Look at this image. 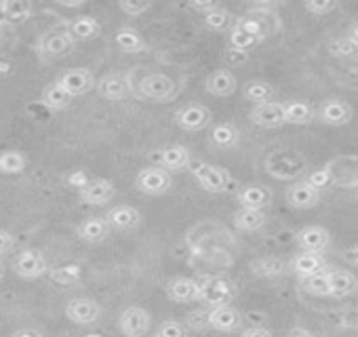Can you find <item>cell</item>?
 Here are the masks:
<instances>
[{
  "label": "cell",
  "instance_id": "obj_1",
  "mask_svg": "<svg viewBox=\"0 0 358 337\" xmlns=\"http://www.w3.org/2000/svg\"><path fill=\"white\" fill-rule=\"evenodd\" d=\"M322 168L327 171V175H329L333 186L358 188V156L356 154L333 156Z\"/></svg>",
  "mask_w": 358,
  "mask_h": 337
},
{
  "label": "cell",
  "instance_id": "obj_2",
  "mask_svg": "<svg viewBox=\"0 0 358 337\" xmlns=\"http://www.w3.org/2000/svg\"><path fill=\"white\" fill-rule=\"evenodd\" d=\"M74 45H76V41L70 36L68 28H53L38 38L36 51L41 53L43 59L51 62V59L68 57L74 51Z\"/></svg>",
  "mask_w": 358,
  "mask_h": 337
},
{
  "label": "cell",
  "instance_id": "obj_3",
  "mask_svg": "<svg viewBox=\"0 0 358 337\" xmlns=\"http://www.w3.org/2000/svg\"><path fill=\"white\" fill-rule=\"evenodd\" d=\"M190 171L194 175V180L211 194H226L232 186V178L226 168L217 166V164H209V162H194L190 166Z\"/></svg>",
  "mask_w": 358,
  "mask_h": 337
},
{
  "label": "cell",
  "instance_id": "obj_4",
  "mask_svg": "<svg viewBox=\"0 0 358 337\" xmlns=\"http://www.w3.org/2000/svg\"><path fill=\"white\" fill-rule=\"evenodd\" d=\"M171 173L162 166H145L135 178V188L148 196H162L171 190Z\"/></svg>",
  "mask_w": 358,
  "mask_h": 337
},
{
  "label": "cell",
  "instance_id": "obj_5",
  "mask_svg": "<svg viewBox=\"0 0 358 337\" xmlns=\"http://www.w3.org/2000/svg\"><path fill=\"white\" fill-rule=\"evenodd\" d=\"M175 91H177L175 80L166 74H160V72L148 74L145 78L139 80V95L143 99L154 101V103H164V101L173 99Z\"/></svg>",
  "mask_w": 358,
  "mask_h": 337
},
{
  "label": "cell",
  "instance_id": "obj_6",
  "mask_svg": "<svg viewBox=\"0 0 358 337\" xmlns=\"http://www.w3.org/2000/svg\"><path fill=\"white\" fill-rule=\"evenodd\" d=\"M13 272L24 278V280H36L41 278L43 274L49 272V266H47V257L43 251L38 249H26L22 253H17L13 257V264H11Z\"/></svg>",
  "mask_w": 358,
  "mask_h": 337
},
{
  "label": "cell",
  "instance_id": "obj_7",
  "mask_svg": "<svg viewBox=\"0 0 358 337\" xmlns=\"http://www.w3.org/2000/svg\"><path fill=\"white\" fill-rule=\"evenodd\" d=\"M211 122V110L203 103H188L175 112V124L182 131H203Z\"/></svg>",
  "mask_w": 358,
  "mask_h": 337
},
{
  "label": "cell",
  "instance_id": "obj_8",
  "mask_svg": "<svg viewBox=\"0 0 358 337\" xmlns=\"http://www.w3.org/2000/svg\"><path fill=\"white\" fill-rule=\"evenodd\" d=\"M234 297V291L230 287V282L222 280V278H205L201 280V295L199 301H203L209 308H217V306H228Z\"/></svg>",
  "mask_w": 358,
  "mask_h": 337
},
{
  "label": "cell",
  "instance_id": "obj_9",
  "mask_svg": "<svg viewBox=\"0 0 358 337\" xmlns=\"http://www.w3.org/2000/svg\"><path fill=\"white\" fill-rule=\"evenodd\" d=\"M118 327L124 337H143L152 327V318H150L148 310H143L139 306H131L120 314Z\"/></svg>",
  "mask_w": 358,
  "mask_h": 337
},
{
  "label": "cell",
  "instance_id": "obj_10",
  "mask_svg": "<svg viewBox=\"0 0 358 337\" xmlns=\"http://www.w3.org/2000/svg\"><path fill=\"white\" fill-rule=\"evenodd\" d=\"M57 83L62 85V89L66 93H70L72 97H78V95H85L89 91H93L97 87L95 83V76L91 74V70L87 68H76V70H68L64 72Z\"/></svg>",
  "mask_w": 358,
  "mask_h": 337
},
{
  "label": "cell",
  "instance_id": "obj_11",
  "mask_svg": "<svg viewBox=\"0 0 358 337\" xmlns=\"http://www.w3.org/2000/svg\"><path fill=\"white\" fill-rule=\"evenodd\" d=\"M249 120L262 129H278L285 122V103L278 101H268V103H259L253 106V110L249 112Z\"/></svg>",
  "mask_w": 358,
  "mask_h": 337
},
{
  "label": "cell",
  "instance_id": "obj_12",
  "mask_svg": "<svg viewBox=\"0 0 358 337\" xmlns=\"http://www.w3.org/2000/svg\"><path fill=\"white\" fill-rule=\"evenodd\" d=\"M154 158H156L158 166L166 168L169 173L171 171H182V168L190 166V162H192L190 150L186 145H182V143H175V145H166L162 150H156Z\"/></svg>",
  "mask_w": 358,
  "mask_h": 337
},
{
  "label": "cell",
  "instance_id": "obj_13",
  "mask_svg": "<svg viewBox=\"0 0 358 337\" xmlns=\"http://www.w3.org/2000/svg\"><path fill=\"white\" fill-rule=\"evenodd\" d=\"M101 314V306L91 297H74L66 306V316L76 324H93Z\"/></svg>",
  "mask_w": 358,
  "mask_h": 337
},
{
  "label": "cell",
  "instance_id": "obj_14",
  "mask_svg": "<svg viewBox=\"0 0 358 337\" xmlns=\"http://www.w3.org/2000/svg\"><path fill=\"white\" fill-rule=\"evenodd\" d=\"M324 124L329 127H343L352 120L354 116V110L348 101L343 99H327L320 103L318 108V114H316Z\"/></svg>",
  "mask_w": 358,
  "mask_h": 337
},
{
  "label": "cell",
  "instance_id": "obj_15",
  "mask_svg": "<svg viewBox=\"0 0 358 337\" xmlns=\"http://www.w3.org/2000/svg\"><path fill=\"white\" fill-rule=\"evenodd\" d=\"M320 201V190L314 188L310 182H295L287 190V203L293 209H312Z\"/></svg>",
  "mask_w": 358,
  "mask_h": 337
},
{
  "label": "cell",
  "instance_id": "obj_16",
  "mask_svg": "<svg viewBox=\"0 0 358 337\" xmlns=\"http://www.w3.org/2000/svg\"><path fill=\"white\" fill-rule=\"evenodd\" d=\"M297 245L306 253H322L331 245V234L322 226H308L297 232Z\"/></svg>",
  "mask_w": 358,
  "mask_h": 337
},
{
  "label": "cell",
  "instance_id": "obj_17",
  "mask_svg": "<svg viewBox=\"0 0 358 337\" xmlns=\"http://www.w3.org/2000/svg\"><path fill=\"white\" fill-rule=\"evenodd\" d=\"M95 89H97L99 97L110 99V101H120L131 93V83L122 74H108V76L97 80Z\"/></svg>",
  "mask_w": 358,
  "mask_h": 337
},
{
  "label": "cell",
  "instance_id": "obj_18",
  "mask_svg": "<svg viewBox=\"0 0 358 337\" xmlns=\"http://www.w3.org/2000/svg\"><path fill=\"white\" fill-rule=\"evenodd\" d=\"M116 188L110 180H91L83 190H78V196L85 205H106L114 199Z\"/></svg>",
  "mask_w": 358,
  "mask_h": 337
},
{
  "label": "cell",
  "instance_id": "obj_19",
  "mask_svg": "<svg viewBox=\"0 0 358 337\" xmlns=\"http://www.w3.org/2000/svg\"><path fill=\"white\" fill-rule=\"evenodd\" d=\"M238 203L243 209H257L264 211L270 203H272V190L262 186V184H249L243 186L236 194Z\"/></svg>",
  "mask_w": 358,
  "mask_h": 337
},
{
  "label": "cell",
  "instance_id": "obj_20",
  "mask_svg": "<svg viewBox=\"0 0 358 337\" xmlns=\"http://www.w3.org/2000/svg\"><path fill=\"white\" fill-rule=\"evenodd\" d=\"M241 324H243V314L236 308H232L230 303L211 308V312H209V327L215 331L230 333V331H236Z\"/></svg>",
  "mask_w": 358,
  "mask_h": 337
},
{
  "label": "cell",
  "instance_id": "obj_21",
  "mask_svg": "<svg viewBox=\"0 0 358 337\" xmlns=\"http://www.w3.org/2000/svg\"><path fill=\"white\" fill-rule=\"evenodd\" d=\"M166 295L171 301L177 303H188V301H199L201 295V282L194 278H173L166 285Z\"/></svg>",
  "mask_w": 358,
  "mask_h": 337
},
{
  "label": "cell",
  "instance_id": "obj_22",
  "mask_svg": "<svg viewBox=\"0 0 358 337\" xmlns=\"http://www.w3.org/2000/svg\"><path fill=\"white\" fill-rule=\"evenodd\" d=\"M108 224L112 230H118V232H129V230H135L141 222V213L131 207V205H118L114 209L108 211L106 215Z\"/></svg>",
  "mask_w": 358,
  "mask_h": 337
},
{
  "label": "cell",
  "instance_id": "obj_23",
  "mask_svg": "<svg viewBox=\"0 0 358 337\" xmlns=\"http://www.w3.org/2000/svg\"><path fill=\"white\" fill-rule=\"evenodd\" d=\"M205 87H207V93H211L213 97H230L236 93L238 80L230 70L222 68V70H215L213 74H209Z\"/></svg>",
  "mask_w": 358,
  "mask_h": 337
},
{
  "label": "cell",
  "instance_id": "obj_24",
  "mask_svg": "<svg viewBox=\"0 0 358 337\" xmlns=\"http://www.w3.org/2000/svg\"><path fill=\"white\" fill-rule=\"evenodd\" d=\"M291 272L297 274L299 278H308V276H314V274H320L324 272L327 268V261L320 253H299L291 259L289 264Z\"/></svg>",
  "mask_w": 358,
  "mask_h": 337
},
{
  "label": "cell",
  "instance_id": "obj_25",
  "mask_svg": "<svg viewBox=\"0 0 358 337\" xmlns=\"http://www.w3.org/2000/svg\"><path fill=\"white\" fill-rule=\"evenodd\" d=\"M110 230H112V228H110V224H108L106 217H89V220H85L83 224H78L76 234H78L80 241L95 245V243L106 241V238L110 236Z\"/></svg>",
  "mask_w": 358,
  "mask_h": 337
},
{
  "label": "cell",
  "instance_id": "obj_26",
  "mask_svg": "<svg viewBox=\"0 0 358 337\" xmlns=\"http://www.w3.org/2000/svg\"><path fill=\"white\" fill-rule=\"evenodd\" d=\"M329 285H331V297L343 299L358 291V280L348 270H329Z\"/></svg>",
  "mask_w": 358,
  "mask_h": 337
},
{
  "label": "cell",
  "instance_id": "obj_27",
  "mask_svg": "<svg viewBox=\"0 0 358 337\" xmlns=\"http://www.w3.org/2000/svg\"><path fill=\"white\" fill-rule=\"evenodd\" d=\"M68 32L70 36L76 41V43H87V41H93L101 34V26L95 17L91 15H80L76 20H72L68 24Z\"/></svg>",
  "mask_w": 358,
  "mask_h": 337
},
{
  "label": "cell",
  "instance_id": "obj_28",
  "mask_svg": "<svg viewBox=\"0 0 358 337\" xmlns=\"http://www.w3.org/2000/svg\"><path fill=\"white\" fill-rule=\"evenodd\" d=\"M114 43L116 47L122 51V53H143L148 49L145 41L141 38V34L135 30V28H118L116 34H114Z\"/></svg>",
  "mask_w": 358,
  "mask_h": 337
},
{
  "label": "cell",
  "instance_id": "obj_29",
  "mask_svg": "<svg viewBox=\"0 0 358 337\" xmlns=\"http://www.w3.org/2000/svg\"><path fill=\"white\" fill-rule=\"evenodd\" d=\"M316 114L318 112L306 101H289V103H285V122L287 124H297V127L310 124L314 118H318Z\"/></svg>",
  "mask_w": 358,
  "mask_h": 337
},
{
  "label": "cell",
  "instance_id": "obj_30",
  "mask_svg": "<svg viewBox=\"0 0 358 337\" xmlns=\"http://www.w3.org/2000/svg\"><path fill=\"white\" fill-rule=\"evenodd\" d=\"M3 17L9 24H24L32 17V3L30 0H5L3 9H0Z\"/></svg>",
  "mask_w": 358,
  "mask_h": 337
},
{
  "label": "cell",
  "instance_id": "obj_31",
  "mask_svg": "<svg viewBox=\"0 0 358 337\" xmlns=\"http://www.w3.org/2000/svg\"><path fill=\"white\" fill-rule=\"evenodd\" d=\"M41 101H43V106H45V108H49V110L57 112V110H64V108H68V106H70L72 95H70V93H66V91L62 89V85L55 80V83H51V85H47V87L43 89Z\"/></svg>",
  "mask_w": 358,
  "mask_h": 337
},
{
  "label": "cell",
  "instance_id": "obj_32",
  "mask_svg": "<svg viewBox=\"0 0 358 337\" xmlns=\"http://www.w3.org/2000/svg\"><path fill=\"white\" fill-rule=\"evenodd\" d=\"M28 166V156L20 150H5L0 152V173L5 175H20Z\"/></svg>",
  "mask_w": 358,
  "mask_h": 337
},
{
  "label": "cell",
  "instance_id": "obj_33",
  "mask_svg": "<svg viewBox=\"0 0 358 337\" xmlns=\"http://www.w3.org/2000/svg\"><path fill=\"white\" fill-rule=\"evenodd\" d=\"M211 141L217 148H234L241 141V131L232 122H222L211 129Z\"/></svg>",
  "mask_w": 358,
  "mask_h": 337
},
{
  "label": "cell",
  "instance_id": "obj_34",
  "mask_svg": "<svg viewBox=\"0 0 358 337\" xmlns=\"http://www.w3.org/2000/svg\"><path fill=\"white\" fill-rule=\"evenodd\" d=\"M245 99L253 101L255 106L259 103H268L274 95V87L268 80H249L243 89Z\"/></svg>",
  "mask_w": 358,
  "mask_h": 337
},
{
  "label": "cell",
  "instance_id": "obj_35",
  "mask_svg": "<svg viewBox=\"0 0 358 337\" xmlns=\"http://www.w3.org/2000/svg\"><path fill=\"white\" fill-rule=\"evenodd\" d=\"M264 224H266V213L257 209H241L234 215V226L243 232H255L264 228Z\"/></svg>",
  "mask_w": 358,
  "mask_h": 337
},
{
  "label": "cell",
  "instance_id": "obj_36",
  "mask_svg": "<svg viewBox=\"0 0 358 337\" xmlns=\"http://www.w3.org/2000/svg\"><path fill=\"white\" fill-rule=\"evenodd\" d=\"M301 289H303L308 295H314V297H331L329 272H320V274L301 278Z\"/></svg>",
  "mask_w": 358,
  "mask_h": 337
},
{
  "label": "cell",
  "instance_id": "obj_37",
  "mask_svg": "<svg viewBox=\"0 0 358 337\" xmlns=\"http://www.w3.org/2000/svg\"><path fill=\"white\" fill-rule=\"evenodd\" d=\"M203 20H205V26L209 30H213V32H224L228 28H234V24H236L234 17H232V13L228 9H224V7H220L217 11H211L207 15H203Z\"/></svg>",
  "mask_w": 358,
  "mask_h": 337
},
{
  "label": "cell",
  "instance_id": "obj_38",
  "mask_svg": "<svg viewBox=\"0 0 358 337\" xmlns=\"http://www.w3.org/2000/svg\"><path fill=\"white\" fill-rule=\"evenodd\" d=\"M80 274H83V270L76 264H66V266H57V268L49 270L51 280L57 285H74L80 280Z\"/></svg>",
  "mask_w": 358,
  "mask_h": 337
},
{
  "label": "cell",
  "instance_id": "obj_39",
  "mask_svg": "<svg viewBox=\"0 0 358 337\" xmlns=\"http://www.w3.org/2000/svg\"><path fill=\"white\" fill-rule=\"evenodd\" d=\"M262 43V38L245 32V30H238V28H232L230 30V47L232 51H249L253 47H257Z\"/></svg>",
  "mask_w": 358,
  "mask_h": 337
},
{
  "label": "cell",
  "instance_id": "obj_40",
  "mask_svg": "<svg viewBox=\"0 0 358 337\" xmlns=\"http://www.w3.org/2000/svg\"><path fill=\"white\" fill-rule=\"evenodd\" d=\"M329 51H331L333 57H352V55L358 53V45H356L350 36H345V38L333 41V43L329 45Z\"/></svg>",
  "mask_w": 358,
  "mask_h": 337
},
{
  "label": "cell",
  "instance_id": "obj_41",
  "mask_svg": "<svg viewBox=\"0 0 358 337\" xmlns=\"http://www.w3.org/2000/svg\"><path fill=\"white\" fill-rule=\"evenodd\" d=\"M303 9L316 17H322L339 9V3H335V0H308V3H303Z\"/></svg>",
  "mask_w": 358,
  "mask_h": 337
},
{
  "label": "cell",
  "instance_id": "obj_42",
  "mask_svg": "<svg viewBox=\"0 0 358 337\" xmlns=\"http://www.w3.org/2000/svg\"><path fill=\"white\" fill-rule=\"evenodd\" d=\"M156 337H188V329H186L182 322L164 320V322L156 329Z\"/></svg>",
  "mask_w": 358,
  "mask_h": 337
},
{
  "label": "cell",
  "instance_id": "obj_43",
  "mask_svg": "<svg viewBox=\"0 0 358 337\" xmlns=\"http://www.w3.org/2000/svg\"><path fill=\"white\" fill-rule=\"evenodd\" d=\"M118 9L129 15V17H139L143 15L145 11L152 9V3H137V0H120L118 3Z\"/></svg>",
  "mask_w": 358,
  "mask_h": 337
},
{
  "label": "cell",
  "instance_id": "obj_44",
  "mask_svg": "<svg viewBox=\"0 0 358 337\" xmlns=\"http://www.w3.org/2000/svg\"><path fill=\"white\" fill-rule=\"evenodd\" d=\"M13 247H15V236H13L9 230L0 228V257L7 255V253H11Z\"/></svg>",
  "mask_w": 358,
  "mask_h": 337
},
{
  "label": "cell",
  "instance_id": "obj_45",
  "mask_svg": "<svg viewBox=\"0 0 358 337\" xmlns=\"http://www.w3.org/2000/svg\"><path fill=\"white\" fill-rule=\"evenodd\" d=\"M306 182H310V184H312L314 188H318V190H322L324 186H329V184H331V180H329V175H327L324 168H318V171L310 173V175L306 178Z\"/></svg>",
  "mask_w": 358,
  "mask_h": 337
},
{
  "label": "cell",
  "instance_id": "obj_46",
  "mask_svg": "<svg viewBox=\"0 0 358 337\" xmlns=\"http://www.w3.org/2000/svg\"><path fill=\"white\" fill-rule=\"evenodd\" d=\"M339 324L345 329H358V310H348L339 316Z\"/></svg>",
  "mask_w": 358,
  "mask_h": 337
},
{
  "label": "cell",
  "instance_id": "obj_47",
  "mask_svg": "<svg viewBox=\"0 0 358 337\" xmlns=\"http://www.w3.org/2000/svg\"><path fill=\"white\" fill-rule=\"evenodd\" d=\"M220 7H222V5L213 3V0H205V3H192V5H190L192 11H199V13H203V15H207V13H211V11H217Z\"/></svg>",
  "mask_w": 358,
  "mask_h": 337
},
{
  "label": "cell",
  "instance_id": "obj_48",
  "mask_svg": "<svg viewBox=\"0 0 358 337\" xmlns=\"http://www.w3.org/2000/svg\"><path fill=\"white\" fill-rule=\"evenodd\" d=\"M241 337H274V335L266 327H249L241 333Z\"/></svg>",
  "mask_w": 358,
  "mask_h": 337
},
{
  "label": "cell",
  "instance_id": "obj_49",
  "mask_svg": "<svg viewBox=\"0 0 358 337\" xmlns=\"http://www.w3.org/2000/svg\"><path fill=\"white\" fill-rule=\"evenodd\" d=\"M68 184H70L72 188H78V190H83V188L89 184V180H87V175H85L83 171H76V173H72V175L68 178Z\"/></svg>",
  "mask_w": 358,
  "mask_h": 337
},
{
  "label": "cell",
  "instance_id": "obj_50",
  "mask_svg": "<svg viewBox=\"0 0 358 337\" xmlns=\"http://www.w3.org/2000/svg\"><path fill=\"white\" fill-rule=\"evenodd\" d=\"M343 259H345L350 266H358V245L345 249V251H343Z\"/></svg>",
  "mask_w": 358,
  "mask_h": 337
},
{
  "label": "cell",
  "instance_id": "obj_51",
  "mask_svg": "<svg viewBox=\"0 0 358 337\" xmlns=\"http://www.w3.org/2000/svg\"><path fill=\"white\" fill-rule=\"evenodd\" d=\"M11 337H45L38 329H20Z\"/></svg>",
  "mask_w": 358,
  "mask_h": 337
},
{
  "label": "cell",
  "instance_id": "obj_52",
  "mask_svg": "<svg viewBox=\"0 0 358 337\" xmlns=\"http://www.w3.org/2000/svg\"><path fill=\"white\" fill-rule=\"evenodd\" d=\"M287 337H314L308 329H303V327H293L289 333H287Z\"/></svg>",
  "mask_w": 358,
  "mask_h": 337
},
{
  "label": "cell",
  "instance_id": "obj_53",
  "mask_svg": "<svg viewBox=\"0 0 358 337\" xmlns=\"http://www.w3.org/2000/svg\"><path fill=\"white\" fill-rule=\"evenodd\" d=\"M350 38L358 45V24H354V26H352V30H350Z\"/></svg>",
  "mask_w": 358,
  "mask_h": 337
},
{
  "label": "cell",
  "instance_id": "obj_54",
  "mask_svg": "<svg viewBox=\"0 0 358 337\" xmlns=\"http://www.w3.org/2000/svg\"><path fill=\"white\" fill-rule=\"evenodd\" d=\"M3 276H5V264L0 261V280H3Z\"/></svg>",
  "mask_w": 358,
  "mask_h": 337
},
{
  "label": "cell",
  "instance_id": "obj_55",
  "mask_svg": "<svg viewBox=\"0 0 358 337\" xmlns=\"http://www.w3.org/2000/svg\"><path fill=\"white\" fill-rule=\"evenodd\" d=\"M0 43H3V34H0Z\"/></svg>",
  "mask_w": 358,
  "mask_h": 337
},
{
  "label": "cell",
  "instance_id": "obj_56",
  "mask_svg": "<svg viewBox=\"0 0 358 337\" xmlns=\"http://www.w3.org/2000/svg\"><path fill=\"white\" fill-rule=\"evenodd\" d=\"M0 9H3V3H0Z\"/></svg>",
  "mask_w": 358,
  "mask_h": 337
}]
</instances>
